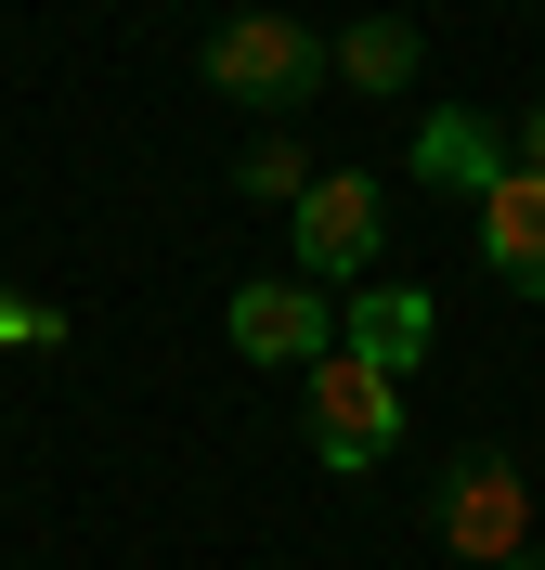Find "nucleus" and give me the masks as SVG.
Segmentation results:
<instances>
[{"mask_svg":"<svg viewBox=\"0 0 545 570\" xmlns=\"http://www.w3.org/2000/svg\"><path fill=\"white\" fill-rule=\"evenodd\" d=\"M299 441H312V466H338V480L390 466V454H402V376L325 351L312 376H299Z\"/></svg>","mask_w":545,"mask_h":570,"instance_id":"obj_1","label":"nucleus"},{"mask_svg":"<svg viewBox=\"0 0 545 570\" xmlns=\"http://www.w3.org/2000/svg\"><path fill=\"white\" fill-rule=\"evenodd\" d=\"M195 66H208L221 105L286 117V105H312V91H325V27H299V13H234V27L195 52Z\"/></svg>","mask_w":545,"mask_h":570,"instance_id":"obj_2","label":"nucleus"},{"mask_svg":"<svg viewBox=\"0 0 545 570\" xmlns=\"http://www.w3.org/2000/svg\"><path fill=\"white\" fill-rule=\"evenodd\" d=\"M429 519H441V544L480 558V570L533 558V480H519V454H455L441 493H429Z\"/></svg>","mask_w":545,"mask_h":570,"instance_id":"obj_3","label":"nucleus"},{"mask_svg":"<svg viewBox=\"0 0 545 570\" xmlns=\"http://www.w3.org/2000/svg\"><path fill=\"white\" fill-rule=\"evenodd\" d=\"M377 234H390V195H377V169H325V181L286 208L299 285H351V273H377Z\"/></svg>","mask_w":545,"mask_h":570,"instance_id":"obj_4","label":"nucleus"},{"mask_svg":"<svg viewBox=\"0 0 545 570\" xmlns=\"http://www.w3.org/2000/svg\"><path fill=\"white\" fill-rule=\"evenodd\" d=\"M221 337H234V351H247L260 376H312V363L338 351V312H325V285H299V273L273 285V273H260V285H234Z\"/></svg>","mask_w":545,"mask_h":570,"instance_id":"obj_5","label":"nucleus"},{"mask_svg":"<svg viewBox=\"0 0 545 570\" xmlns=\"http://www.w3.org/2000/svg\"><path fill=\"white\" fill-rule=\"evenodd\" d=\"M480 273L545 312V169H507L494 195H480Z\"/></svg>","mask_w":545,"mask_h":570,"instance_id":"obj_6","label":"nucleus"},{"mask_svg":"<svg viewBox=\"0 0 545 570\" xmlns=\"http://www.w3.org/2000/svg\"><path fill=\"white\" fill-rule=\"evenodd\" d=\"M429 337H441L429 285H363L351 312H338V351L377 363V376H416V363H429Z\"/></svg>","mask_w":545,"mask_h":570,"instance_id":"obj_7","label":"nucleus"},{"mask_svg":"<svg viewBox=\"0 0 545 570\" xmlns=\"http://www.w3.org/2000/svg\"><path fill=\"white\" fill-rule=\"evenodd\" d=\"M507 169H519L507 130H494V117H468V105H441L429 130H416V181H429V195H455V208H480Z\"/></svg>","mask_w":545,"mask_h":570,"instance_id":"obj_8","label":"nucleus"},{"mask_svg":"<svg viewBox=\"0 0 545 570\" xmlns=\"http://www.w3.org/2000/svg\"><path fill=\"white\" fill-rule=\"evenodd\" d=\"M416 66H429V39L402 13H363V27L325 39V78H351V91H416Z\"/></svg>","mask_w":545,"mask_h":570,"instance_id":"obj_9","label":"nucleus"},{"mask_svg":"<svg viewBox=\"0 0 545 570\" xmlns=\"http://www.w3.org/2000/svg\"><path fill=\"white\" fill-rule=\"evenodd\" d=\"M312 181H325V169H312V156H299L286 130H260L247 156H234V195H260V208H299V195H312Z\"/></svg>","mask_w":545,"mask_h":570,"instance_id":"obj_10","label":"nucleus"},{"mask_svg":"<svg viewBox=\"0 0 545 570\" xmlns=\"http://www.w3.org/2000/svg\"><path fill=\"white\" fill-rule=\"evenodd\" d=\"M0 337H52V312H27V298L0 285Z\"/></svg>","mask_w":545,"mask_h":570,"instance_id":"obj_11","label":"nucleus"},{"mask_svg":"<svg viewBox=\"0 0 545 570\" xmlns=\"http://www.w3.org/2000/svg\"><path fill=\"white\" fill-rule=\"evenodd\" d=\"M507 156H519V169H545V105H533V117L507 130Z\"/></svg>","mask_w":545,"mask_h":570,"instance_id":"obj_12","label":"nucleus"},{"mask_svg":"<svg viewBox=\"0 0 545 570\" xmlns=\"http://www.w3.org/2000/svg\"><path fill=\"white\" fill-rule=\"evenodd\" d=\"M507 570H545V544H533V558H507Z\"/></svg>","mask_w":545,"mask_h":570,"instance_id":"obj_13","label":"nucleus"}]
</instances>
